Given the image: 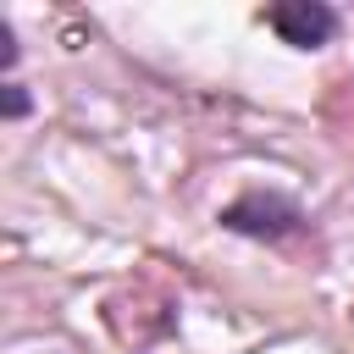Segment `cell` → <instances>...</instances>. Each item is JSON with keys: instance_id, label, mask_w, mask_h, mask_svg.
Wrapping results in <instances>:
<instances>
[{"instance_id": "cell-1", "label": "cell", "mask_w": 354, "mask_h": 354, "mask_svg": "<svg viewBox=\"0 0 354 354\" xmlns=\"http://www.w3.org/2000/svg\"><path fill=\"white\" fill-rule=\"evenodd\" d=\"M299 221H304L299 205L282 199V194H243V199H232V205L221 210V227H232V232H243V238H282V232H293Z\"/></svg>"}, {"instance_id": "cell-2", "label": "cell", "mask_w": 354, "mask_h": 354, "mask_svg": "<svg viewBox=\"0 0 354 354\" xmlns=\"http://www.w3.org/2000/svg\"><path fill=\"white\" fill-rule=\"evenodd\" d=\"M266 22L288 39V44H326L332 39V28H337V17H332V6H321V0H282V6H271L266 11Z\"/></svg>"}, {"instance_id": "cell-3", "label": "cell", "mask_w": 354, "mask_h": 354, "mask_svg": "<svg viewBox=\"0 0 354 354\" xmlns=\"http://www.w3.org/2000/svg\"><path fill=\"white\" fill-rule=\"evenodd\" d=\"M28 111V94H22V83H6V116H22Z\"/></svg>"}]
</instances>
